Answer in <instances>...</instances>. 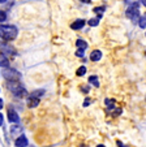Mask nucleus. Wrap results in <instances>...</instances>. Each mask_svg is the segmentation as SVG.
Here are the masks:
<instances>
[{"label":"nucleus","instance_id":"f257e3e1","mask_svg":"<svg viewBox=\"0 0 146 147\" xmlns=\"http://www.w3.org/2000/svg\"><path fill=\"white\" fill-rule=\"evenodd\" d=\"M18 34V29L14 25H0V38L3 40H13Z\"/></svg>","mask_w":146,"mask_h":147},{"label":"nucleus","instance_id":"1a4fd4ad","mask_svg":"<svg viewBox=\"0 0 146 147\" xmlns=\"http://www.w3.org/2000/svg\"><path fill=\"white\" fill-rule=\"evenodd\" d=\"M85 20H76L73 24H71V29H73V30H80V29L84 28V25H85Z\"/></svg>","mask_w":146,"mask_h":147},{"label":"nucleus","instance_id":"473e14b6","mask_svg":"<svg viewBox=\"0 0 146 147\" xmlns=\"http://www.w3.org/2000/svg\"><path fill=\"white\" fill-rule=\"evenodd\" d=\"M28 147H31V146H28Z\"/></svg>","mask_w":146,"mask_h":147},{"label":"nucleus","instance_id":"20e7f679","mask_svg":"<svg viewBox=\"0 0 146 147\" xmlns=\"http://www.w3.org/2000/svg\"><path fill=\"white\" fill-rule=\"evenodd\" d=\"M3 76H4V78H5V80H8V81H18L20 77H21V74H20L17 70L9 69V68H8V69H7V68H4Z\"/></svg>","mask_w":146,"mask_h":147},{"label":"nucleus","instance_id":"dca6fc26","mask_svg":"<svg viewBox=\"0 0 146 147\" xmlns=\"http://www.w3.org/2000/svg\"><path fill=\"white\" fill-rule=\"evenodd\" d=\"M89 82H90L93 86L99 87V80H98L96 76H90V77H89Z\"/></svg>","mask_w":146,"mask_h":147},{"label":"nucleus","instance_id":"c756f323","mask_svg":"<svg viewBox=\"0 0 146 147\" xmlns=\"http://www.w3.org/2000/svg\"><path fill=\"white\" fill-rule=\"evenodd\" d=\"M96 147H106V146H105V144H98Z\"/></svg>","mask_w":146,"mask_h":147},{"label":"nucleus","instance_id":"f8f14e48","mask_svg":"<svg viewBox=\"0 0 146 147\" xmlns=\"http://www.w3.org/2000/svg\"><path fill=\"white\" fill-rule=\"evenodd\" d=\"M9 65V60L7 56H4L3 53H0V67H3V68H7Z\"/></svg>","mask_w":146,"mask_h":147},{"label":"nucleus","instance_id":"cd10ccee","mask_svg":"<svg viewBox=\"0 0 146 147\" xmlns=\"http://www.w3.org/2000/svg\"><path fill=\"white\" fill-rule=\"evenodd\" d=\"M117 146H119V147H127V146H124V144L121 143L120 141H117Z\"/></svg>","mask_w":146,"mask_h":147},{"label":"nucleus","instance_id":"39448f33","mask_svg":"<svg viewBox=\"0 0 146 147\" xmlns=\"http://www.w3.org/2000/svg\"><path fill=\"white\" fill-rule=\"evenodd\" d=\"M7 116H8V121L12 122V124H17L20 121V117H18V113L13 109V107H9L8 108V112H7Z\"/></svg>","mask_w":146,"mask_h":147},{"label":"nucleus","instance_id":"f3484780","mask_svg":"<svg viewBox=\"0 0 146 147\" xmlns=\"http://www.w3.org/2000/svg\"><path fill=\"white\" fill-rule=\"evenodd\" d=\"M106 106L108 107V109H113L115 108V100H111V99H106Z\"/></svg>","mask_w":146,"mask_h":147},{"label":"nucleus","instance_id":"f03ea898","mask_svg":"<svg viewBox=\"0 0 146 147\" xmlns=\"http://www.w3.org/2000/svg\"><path fill=\"white\" fill-rule=\"evenodd\" d=\"M7 87H8V90L16 98H22V96H25L26 95L25 87L22 86L18 81H9V82L7 83Z\"/></svg>","mask_w":146,"mask_h":147},{"label":"nucleus","instance_id":"7ed1b4c3","mask_svg":"<svg viewBox=\"0 0 146 147\" xmlns=\"http://www.w3.org/2000/svg\"><path fill=\"white\" fill-rule=\"evenodd\" d=\"M138 8H140V4L133 3L132 5L127 9V17L128 18H130L132 21H134V22H136V20L140 17V9Z\"/></svg>","mask_w":146,"mask_h":147},{"label":"nucleus","instance_id":"0eeeda50","mask_svg":"<svg viewBox=\"0 0 146 147\" xmlns=\"http://www.w3.org/2000/svg\"><path fill=\"white\" fill-rule=\"evenodd\" d=\"M29 146V141L25 136H20L16 139V147H28Z\"/></svg>","mask_w":146,"mask_h":147},{"label":"nucleus","instance_id":"423d86ee","mask_svg":"<svg viewBox=\"0 0 146 147\" xmlns=\"http://www.w3.org/2000/svg\"><path fill=\"white\" fill-rule=\"evenodd\" d=\"M0 51H1V53H3L4 56L7 55H16V51H14V48L12 47V46L7 45V43H0Z\"/></svg>","mask_w":146,"mask_h":147},{"label":"nucleus","instance_id":"393cba45","mask_svg":"<svg viewBox=\"0 0 146 147\" xmlns=\"http://www.w3.org/2000/svg\"><path fill=\"white\" fill-rule=\"evenodd\" d=\"M81 90H82L84 92H88V91H89V86H84V87H81Z\"/></svg>","mask_w":146,"mask_h":147},{"label":"nucleus","instance_id":"bb28decb","mask_svg":"<svg viewBox=\"0 0 146 147\" xmlns=\"http://www.w3.org/2000/svg\"><path fill=\"white\" fill-rule=\"evenodd\" d=\"M81 3H85V4H90L91 0H81Z\"/></svg>","mask_w":146,"mask_h":147},{"label":"nucleus","instance_id":"5701e85b","mask_svg":"<svg viewBox=\"0 0 146 147\" xmlns=\"http://www.w3.org/2000/svg\"><path fill=\"white\" fill-rule=\"evenodd\" d=\"M90 103H91V99H90V98H86V99H85V102H84V107H88V106H90Z\"/></svg>","mask_w":146,"mask_h":147},{"label":"nucleus","instance_id":"ddd939ff","mask_svg":"<svg viewBox=\"0 0 146 147\" xmlns=\"http://www.w3.org/2000/svg\"><path fill=\"white\" fill-rule=\"evenodd\" d=\"M105 9H106V7H95V8L93 9V12H94V13H98V17H96V18H98V20H101V18H102V16H103V12H105Z\"/></svg>","mask_w":146,"mask_h":147},{"label":"nucleus","instance_id":"2eb2a0df","mask_svg":"<svg viewBox=\"0 0 146 147\" xmlns=\"http://www.w3.org/2000/svg\"><path fill=\"white\" fill-rule=\"evenodd\" d=\"M43 94H44V90H35V91L30 92V94H29V96H30V98H37V99H39V98H41Z\"/></svg>","mask_w":146,"mask_h":147},{"label":"nucleus","instance_id":"4468645a","mask_svg":"<svg viewBox=\"0 0 146 147\" xmlns=\"http://www.w3.org/2000/svg\"><path fill=\"white\" fill-rule=\"evenodd\" d=\"M76 46L78 47V50H84V51L88 48V43H86L85 40H82V39H78V40L76 42Z\"/></svg>","mask_w":146,"mask_h":147},{"label":"nucleus","instance_id":"a878e982","mask_svg":"<svg viewBox=\"0 0 146 147\" xmlns=\"http://www.w3.org/2000/svg\"><path fill=\"white\" fill-rule=\"evenodd\" d=\"M3 107H4V102H3V99L0 98V109L3 108Z\"/></svg>","mask_w":146,"mask_h":147},{"label":"nucleus","instance_id":"6e6552de","mask_svg":"<svg viewBox=\"0 0 146 147\" xmlns=\"http://www.w3.org/2000/svg\"><path fill=\"white\" fill-rule=\"evenodd\" d=\"M11 134L13 137L22 136V128L20 126V125H12V126H11Z\"/></svg>","mask_w":146,"mask_h":147},{"label":"nucleus","instance_id":"7c9ffc66","mask_svg":"<svg viewBox=\"0 0 146 147\" xmlns=\"http://www.w3.org/2000/svg\"><path fill=\"white\" fill-rule=\"evenodd\" d=\"M141 4H143V5H145V4H146V3H145V0H141Z\"/></svg>","mask_w":146,"mask_h":147},{"label":"nucleus","instance_id":"412c9836","mask_svg":"<svg viewBox=\"0 0 146 147\" xmlns=\"http://www.w3.org/2000/svg\"><path fill=\"white\" fill-rule=\"evenodd\" d=\"M7 20V13L3 11H0V22H4Z\"/></svg>","mask_w":146,"mask_h":147},{"label":"nucleus","instance_id":"2f4dec72","mask_svg":"<svg viewBox=\"0 0 146 147\" xmlns=\"http://www.w3.org/2000/svg\"><path fill=\"white\" fill-rule=\"evenodd\" d=\"M81 147H86V146H81Z\"/></svg>","mask_w":146,"mask_h":147},{"label":"nucleus","instance_id":"c85d7f7f","mask_svg":"<svg viewBox=\"0 0 146 147\" xmlns=\"http://www.w3.org/2000/svg\"><path fill=\"white\" fill-rule=\"evenodd\" d=\"M7 0H0V4H3V3H5Z\"/></svg>","mask_w":146,"mask_h":147},{"label":"nucleus","instance_id":"6ab92c4d","mask_svg":"<svg viewBox=\"0 0 146 147\" xmlns=\"http://www.w3.org/2000/svg\"><path fill=\"white\" fill-rule=\"evenodd\" d=\"M88 24L90 26H98V24H99V20H98V18H90Z\"/></svg>","mask_w":146,"mask_h":147},{"label":"nucleus","instance_id":"b1692460","mask_svg":"<svg viewBox=\"0 0 146 147\" xmlns=\"http://www.w3.org/2000/svg\"><path fill=\"white\" fill-rule=\"evenodd\" d=\"M3 122H4V116L1 113H0V126L3 125Z\"/></svg>","mask_w":146,"mask_h":147},{"label":"nucleus","instance_id":"aec40b11","mask_svg":"<svg viewBox=\"0 0 146 147\" xmlns=\"http://www.w3.org/2000/svg\"><path fill=\"white\" fill-rule=\"evenodd\" d=\"M145 22H146L145 14H143V16H140V28L141 29H145Z\"/></svg>","mask_w":146,"mask_h":147},{"label":"nucleus","instance_id":"9b49d317","mask_svg":"<svg viewBox=\"0 0 146 147\" xmlns=\"http://www.w3.org/2000/svg\"><path fill=\"white\" fill-rule=\"evenodd\" d=\"M28 106L30 107V108H35V107L39 106V99H37V98H28Z\"/></svg>","mask_w":146,"mask_h":147},{"label":"nucleus","instance_id":"4be33fe9","mask_svg":"<svg viewBox=\"0 0 146 147\" xmlns=\"http://www.w3.org/2000/svg\"><path fill=\"white\" fill-rule=\"evenodd\" d=\"M84 53H85L84 50H78L77 52H76V56H77V57H84Z\"/></svg>","mask_w":146,"mask_h":147},{"label":"nucleus","instance_id":"a211bd4d","mask_svg":"<svg viewBox=\"0 0 146 147\" xmlns=\"http://www.w3.org/2000/svg\"><path fill=\"white\" fill-rule=\"evenodd\" d=\"M85 73H86V67H80L77 69V72H76V74L78 77H82V76H85Z\"/></svg>","mask_w":146,"mask_h":147},{"label":"nucleus","instance_id":"9d476101","mask_svg":"<svg viewBox=\"0 0 146 147\" xmlns=\"http://www.w3.org/2000/svg\"><path fill=\"white\" fill-rule=\"evenodd\" d=\"M101 59H102V51L94 50L93 52L90 53V60L91 61H99Z\"/></svg>","mask_w":146,"mask_h":147}]
</instances>
